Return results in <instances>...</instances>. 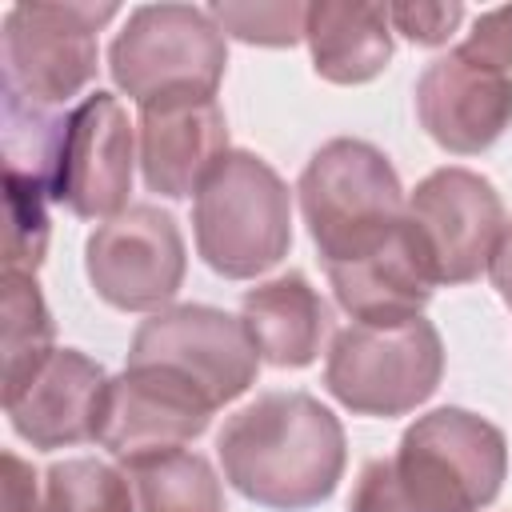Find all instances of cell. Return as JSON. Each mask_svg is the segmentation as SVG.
I'll use <instances>...</instances> for the list:
<instances>
[{"mask_svg":"<svg viewBox=\"0 0 512 512\" xmlns=\"http://www.w3.org/2000/svg\"><path fill=\"white\" fill-rule=\"evenodd\" d=\"M224 480L252 504L304 512L344 476V428L308 392H264L216 436Z\"/></svg>","mask_w":512,"mask_h":512,"instance_id":"6da1fadb","label":"cell"},{"mask_svg":"<svg viewBox=\"0 0 512 512\" xmlns=\"http://www.w3.org/2000/svg\"><path fill=\"white\" fill-rule=\"evenodd\" d=\"M196 252L224 280H252L276 268L292 244V196L268 160L228 152L192 204Z\"/></svg>","mask_w":512,"mask_h":512,"instance_id":"7a4b0ae2","label":"cell"},{"mask_svg":"<svg viewBox=\"0 0 512 512\" xmlns=\"http://www.w3.org/2000/svg\"><path fill=\"white\" fill-rule=\"evenodd\" d=\"M300 212L328 264L388 240L404 220V188L388 156L368 140H328L300 172Z\"/></svg>","mask_w":512,"mask_h":512,"instance_id":"3957f363","label":"cell"},{"mask_svg":"<svg viewBox=\"0 0 512 512\" xmlns=\"http://www.w3.org/2000/svg\"><path fill=\"white\" fill-rule=\"evenodd\" d=\"M228 48L212 12L192 4H140L108 48V72L140 108L212 100Z\"/></svg>","mask_w":512,"mask_h":512,"instance_id":"277c9868","label":"cell"},{"mask_svg":"<svg viewBox=\"0 0 512 512\" xmlns=\"http://www.w3.org/2000/svg\"><path fill=\"white\" fill-rule=\"evenodd\" d=\"M392 472L420 512H480L504 484L508 444L484 416L436 408L408 424Z\"/></svg>","mask_w":512,"mask_h":512,"instance_id":"5b68a950","label":"cell"},{"mask_svg":"<svg viewBox=\"0 0 512 512\" xmlns=\"http://www.w3.org/2000/svg\"><path fill=\"white\" fill-rule=\"evenodd\" d=\"M444 376L440 332L416 316L404 324H348L332 336L324 388L356 416H404Z\"/></svg>","mask_w":512,"mask_h":512,"instance_id":"8992f818","label":"cell"},{"mask_svg":"<svg viewBox=\"0 0 512 512\" xmlns=\"http://www.w3.org/2000/svg\"><path fill=\"white\" fill-rule=\"evenodd\" d=\"M116 4H12L4 12V92L56 108L96 76V32Z\"/></svg>","mask_w":512,"mask_h":512,"instance_id":"52a82bcc","label":"cell"},{"mask_svg":"<svg viewBox=\"0 0 512 512\" xmlns=\"http://www.w3.org/2000/svg\"><path fill=\"white\" fill-rule=\"evenodd\" d=\"M404 228L432 284H468L488 268L496 252L504 232V204L480 172L436 168L408 196Z\"/></svg>","mask_w":512,"mask_h":512,"instance_id":"ba28073f","label":"cell"},{"mask_svg":"<svg viewBox=\"0 0 512 512\" xmlns=\"http://www.w3.org/2000/svg\"><path fill=\"white\" fill-rule=\"evenodd\" d=\"M128 364L168 368L188 380L212 408L232 404L256 380V348L240 324L208 304H176L152 312L128 348Z\"/></svg>","mask_w":512,"mask_h":512,"instance_id":"9c48e42d","label":"cell"},{"mask_svg":"<svg viewBox=\"0 0 512 512\" xmlns=\"http://www.w3.org/2000/svg\"><path fill=\"white\" fill-rule=\"evenodd\" d=\"M84 268L96 296L112 308L160 312L184 280L180 228L156 204H128L88 236Z\"/></svg>","mask_w":512,"mask_h":512,"instance_id":"30bf717a","label":"cell"},{"mask_svg":"<svg viewBox=\"0 0 512 512\" xmlns=\"http://www.w3.org/2000/svg\"><path fill=\"white\" fill-rule=\"evenodd\" d=\"M132 160L136 132L128 124V112L112 92H92L64 120L52 200L80 220H112L128 208Z\"/></svg>","mask_w":512,"mask_h":512,"instance_id":"8fae6325","label":"cell"},{"mask_svg":"<svg viewBox=\"0 0 512 512\" xmlns=\"http://www.w3.org/2000/svg\"><path fill=\"white\" fill-rule=\"evenodd\" d=\"M212 412L216 408L176 372L128 364L116 380H108L96 440L120 464H128L140 456H160V452L184 448L188 440H196L208 428Z\"/></svg>","mask_w":512,"mask_h":512,"instance_id":"7c38bea8","label":"cell"},{"mask_svg":"<svg viewBox=\"0 0 512 512\" xmlns=\"http://www.w3.org/2000/svg\"><path fill=\"white\" fill-rule=\"evenodd\" d=\"M416 116L440 148L456 156L484 152L512 124V80L452 48L420 72Z\"/></svg>","mask_w":512,"mask_h":512,"instance_id":"4fadbf2b","label":"cell"},{"mask_svg":"<svg viewBox=\"0 0 512 512\" xmlns=\"http://www.w3.org/2000/svg\"><path fill=\"white\" fill-rule=\"evenodd\" d=\"M104 396H108L104 368L76 348H56L36 368V376L16 396L4 400V412L32 448L52 452L96 440Z\"/></svg>","mask_w":512,"mask_h":512,"instance_id":"5bb4252c","label":"cell"},{"mask_svg":"<svg viewBox=\"0 0 512 512\" xmlns=\"http://www.w3.org/2000/svg\"><path fill=\"white\" fill-rule=\"evenodd\" d=\"M136 148H140V172L148 192H160L168 200L200 192L208 172L232 152L228 124L216 96L140 108Z\"/></svg>","mask_w":512,"mask_h":512,"instance_id":"9a60e30c","label":"cell"},{"mask_svg":"<svg viewBox=\"0 0 512 512\" xmlns=\"http://www.w3.org/2000/svg\"><path fill=\"white\" fill-rule=\"evenodd\" d=\"M328 280H332L336 304L356 324H376V328L416 320L436 288L428 268L416 256V244H412L404 220L376 248H368L352 260L328 264Z\"/></svg>","mask_w":512,"mask_h":512,"instance_id":"2e32d148","label":"cell"},{"mask_svg":"<svg viewBox=\"0 0 512 512\" xmlns=\"http://www.w3.org/2000/svg\"><path fill=\"white\" fill-rule=\"evenodd\" d=\"M240 324L260 360L276 368H304L320 356L332 328L328 304L300 272H284L268 284H256L240 300Z\"/></svg>","mask_w":512,"mask_h":512,"instance_id":"e0dca14e","label":"cell"},{"mask_svg":"<svg viewBox=\"0 0 512 512\" xmlns=\"http://www.w3.org/2000/svg\"><path fill=\"white\" fill-rule=\"evenodd\" d=\"M304 40L312 48V68L332 84H364L380 76L392 60V20L388 4L368 0H316L308 4Z\"/></svg>","mask_w":512,"mask_h":512,"instance_id":"ac0fdd59","label":"cell"},{"mask_svg":"<svg viewBox=\"0 0 512 512\" xmlns=\"http://www.w3.org/2000/svg\"><path fill=\"white\" fill-rule=\"evenodd\" d=\"M132 512H224V492L212 464L196 452H160L124 464Z\"/></svg>","mask_w":512,"mask_h":512,"instance_id":"d6986e66","label":"cell"},{"mask_svg":"<svg viewBox=\"0 0 512 512\" xmlns=\"http://www.w3.org/2000/svg\"><path fill=\"white\" fill-rule=\"evenodd\" d=\"M0 352H4V400L16 396L36 368L56 352L52 348V316L28 272L0 276Z\"/></svg>","mask_w":512,"mask_h":512,"instance_id":"ffe728a7","label":"cell"},{"mask_svg":"<svg viewBox=\"0 0 512 512\" xmlns=\"http://www.w3.org/2000/svg\"><path fill=\"white\" fill-rule=\"evenodd\" d=\"M44 512H132V488L124 468L104 460H64L48 468Z\"/></svg>","mask_w":512,"mask_h":512,"instance_id":"44dd1931","label":"cell"},{"mask_svg":"<svg viewBox=\"0 0 512 512\" xmlns=\"http://www.w3.org/2000/svg\"><path fill=\"white\" fill-rule=\"evenodd\" d=\"M52 196L20 176H4V208H8V224H4V272H36L48 248V204Z\"/></svg>","mask_w":512,"mask_h":512,"instance_id":"7402d4cb","label":"cell"},{"mask_svg":"<svg viewBox=\"0 0 512 512\" xmlns=\"http://www.w3.org/2000/svg\"><path fill=\"white\" fill-rule=\"evenodd\" d=\"M208 12L220 24V32H228L244 44H264V48L296 44V40H304V28H308V4H296V0H276V4L224 0V4H212Z\"/></svg>","mask_w":512,"mask_h":512,"instance_id":"603a6c76","label":"cell"},{"mask_svg":"<svg viewBox=\"0 0 512 512\" xmlns=\"http://www.w3.org/2000/svg\"><path fill=\"white\" fill-rule=\"evenodd\" d=\"M464 56H472L476 64L484 68H496V72H512V4L508 8H492L484 16H476L468 40L460 44Z\"/></svg>","mask_w":512,"mask_h":512,"instance_id":"cb8c5ba5","label":"cell"},{"mask_svg":"<svg viewBox=\"0 0 512 512\" xmlns=\"http://www.w3.org/2000/svg\"><path fill=\"white\" fill-rule=\"evenodd\" d=\"M348 512H420V508L396 484L392 456H380V460H368L364 464V472H360V480L352 488Z\"/></svg>","mask_w":512,"mask_h":512,"instance_id":"d4e9b609","label":"cell"},{"mask_svg":"<svg viewBox=\"0 0 512 512\" xmlns=\"http://www.w3.org/2000/svg\"><path fill=\"white\" fill-rule=\"evenodd\" d=\"M388 20L412 44H444L464 20L460 4H388Z\"/></svg>","mask_w":512,"mask_h":512,"instance_id":"484cf974","label":"cell"},{"mask_svg":"<svg viewBox=\"0 0 512 512\" xmlns=\"http://www.w3.org/2000/svg\"><path fill=\"white\" fill-rule=\"evenodd\" d=\"M4 512H44L36 496V476L16 452H4Z\"/></svg>","mask_w":512,"mask_h":512,"instance_id":"4316f807","label":"cell"},{"mask_svg":"<svg viewBox=\"0 0 512 512\" xmlns=\"http://www.w3.org/2000/svg\"><path fill=\"white\" fill-rule=\"evenodd\" d=\"M488 276H492L500 300L512 308V224H504V232H500V240H496V252H492V260H488Z\"/></svg>","mask_w":512,"mask_h":512,"instance_id":"83f0119b","label":"cell"}]
</instances>
